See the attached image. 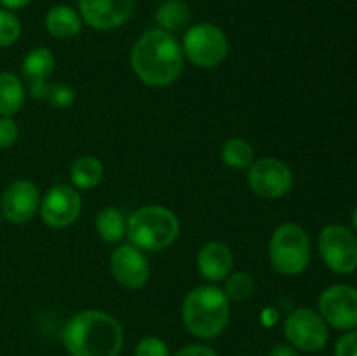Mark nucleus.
Returning <instances> with one entry per match:
<instances>
[{
    "instance_id": "nucleus-1",
    "label": "nucleus",
    "mask_w": 357,
    "mask_h": 356,
    "mask_svg": "<svg viewBox=\"0 0 357 356\" xmlns=\"http://www.w3.org/2000/svg\"><path fill=\"white\" fill-rule=\"evenodd\" d=\"M131 68L145 86L167 87L180 79L185 56L174 34L160 28L145 30L131 49Z\"/></svg>"
},
{
    "instance_id": "nucleus-2",
    "label": "nucleus",
    "mask_w": 357,
    "mask_h": 356,
    "mask_svg": "<svg viewBox=\"0 0 357 356\" xmlns=\"http://www.w3.org/2000/svg\"><path fill=\"white\" fill-rule=\"evenodd\" d=\"M61 342L70 356H119L124 348V330L112 314L87 309L66 321Z\"/></svg>"
},
{
    "instance_id": "nucleus-3",
    "label": "nucleus",
    "mask_w": 357,
    "mask_h": 356,
    "mask_svg": "<svg viewBox=\"0 0 357 356\" xmlns=\"http://www.w3.org/2000/svg\"><path fill=\"white\" fill-rule=\"evenodd\" d=\"M185 328L197 339H215L230 321V300L222 288L201 285L190 290L181 304Z\"/></svg>"
},
{
    "instance_id": "nucleus-4",
    "label": "nucleus",
    "mask_w": 357,
    "mask_h": 356,
    "mask_svg": "<svg viewBox=\"0 0 357 356\" xmlns=\"http://www.w3.org/2000/svg\"><path fill=\"white\" fill-rule=\"evenodd\" d=\"M180 230L176 213L164 206L150 205L142 206L129 216L126 236L142 251H160L178 239Z\"/></svg>"
},
{
    "instance_id": "nucleus-5",
    "label": "nucleus",
    "mask_w": 357,
    "mask_h": 356,
    "mask_svg": "<svg viewBox=\"0 0 357 356\" xmlns=\"http://www.w3.org/2000/svg\"><path fill=\"white\" fill-rule=\"evenodd\" d=\"M312 257V244L302 225L286 222L274 230L268 243V260L272 269L282 276L303 272Z\"/></svg>"
},
{
    "instance_id": "nucleus-6",
    "label": "nucleus",
    "mask_w": 357,
    "mask_h": 356,
    "mask_svg": "<svg viewBox=\"0 0 357 356\" xmlns=\"http://www.w3.org/2000/svg\"><path fill=\"white\" fill-rule=\"evenodd\" d=\"M183 56L197 68H215L229 54V40L213 23H197L187 28L181 42Z\"/></svg>"
},
{
    "instance_id": "nucleus-7",
    "label": "nucleus",
    "mask_w": 357,
    "mask_h": 356,
    "mask_svg": "<svg viewBox=\"0 0 357 356\" xmlns=\"http://www.w3.org/2000/svg\"><path fill=\"white\" fill-rule=\"evenodd\" d=\"M284 335L289 346L298 351L316 353L328 344L330 328L319 313L309 307H298L286 316Z\"/></svg>"
},
{
    "instance_id": "nucleus-8",
    "label": "nucleus",
    "mask_w": 357,
    "mask_h": 356,
    "mask_svg": "<svg viewBox=\"0 0 357 356\" xmlns=\"http://www.w3.org/2000/svg\"><path fill=\"white\" fill-rule=\"evenodd\" d=\"M317 248L326 267L338 274L357 269V239L344 225H326L319 234Z\"/></svg>"
},
{
    "instance_id": "nucleus-9",
    "label": "nucleus",
    "mask_w": 357,
    "mask_h": 356,
    "mask_svg": "<svg viewBox=\"0 0 357 356\" xmlns=\"http://www.w3.org/2000/svg\"><path fill=\"white\" fill-rule=\"evenodd\" d=\"M248 185L264 199L284 198L293 187V171L275 157H261L248 168Z\"/></svg>"
},
{
    "instance_id": "nucleus-10",
    "label": "nucleus",
    "mask_w": 357,
    "mask_h": 356,
    "mask_svg": "<svg viewBox=\"0 0 357 356\" xmlns=\"http://www.w3.org/2000/svg\"><path fill=\"white\" fill-rule=\"evenodd\" d=\"M42 222L51 229H66L79 220L82 213L80 192L72 185H54L40 201Z\"/></svg>"
},
{
    "instance_id": "nucleus-11",
    "label": "nucleus",
    "mask_w": 357,
    "mask_h": 356,
    "mask_svg": "<svg viewBox=\"0 0 357 356\" xmlns=\"http://www.w3.org/2000/svg\"><path fill=\"white\" fill-rule=\"evenodd\" d=\"M319 314L328 325L338 330L357 327V288L351 285H331L317 300Z\"/></svg>"
},
{
    "instance_id": "nucleus-12",
    "label": "nucleus",
    "mask_w": 357,
    "mask_h": 356,
    "mask_svg": "<svg viewBox=\"0 0 357 356\" xmlns=\"http://www.w3.org/2000/svg\"><path fill=\"white\" fill-rule=\"evenodd\" d=\"M42 195L37 185L31 180H14L6 187L0 198V209L7 222L23 225L35 218L40 208Z\"/></svg>"
},
{
    "instance_id": "nucleus-13",
    "label": "nucleus",
    "mask_w": 357,
    "mask_h": 356,
    "mask_svg": "<svg viewBox=\"0 0 357 356\" xmlns=\"http://www.w3.org/2000/svg\"><path fill=\"white\" fill-rule=\"evenodd\" d=\"M136 0H79V14L87 27L115 30L131 20Z\"/></svg>"
},
{
    "instance_id": "nucleus-14",
    "label": "nucleus",
    "mask_w": 357,
    "mask_h": 356,
    "mask_svg": "<svg viewBox=\"0 0 357 356\" xmlns=\"http://www.w3.org/2000/svg\"><path fill=\"white\" fill-rule=\"evenodd\" d=\"M110 271L115 281L128 290H139L149 283L150 267L145 253L135 244H119L110 255Z\"/></svg>"
},
{
    "instance_id": "nucleus-15",
    "label": "nucleus",
    "mask_w": 357,
    "mask_h": 356,
    "mask_svg": "<svg viewBox=\"0 0 357 356\" xmlns=\"http://www.w3.org/2000/svg\"><path fill=\"white\" fill-rule=\"evenodd\" d=\"M197 269L208 281H225L234 269V253L229 244L222 241H209L202 244L197 253Z\"/></svg>"
},
{
    "instance_id": "nucleus-16",
    "label": "nucleus",
    "mask_w": 357,
    "mask_h": 356,
    "mask_svg": "<svg viewBox=\"0 0 357 356\" xmlns=\"http://www.w3.org/2000/svg\"><path fill=\"white\" fill-rule=\"evenodd\" d=\"M56 58L47 47H35L24 56L23 59V77L28 84V91L35 100H40L44 94L47 80L51 73L54 72Z\"/></svg>"
},
{
    "instance_id": "nucleus-17",
    "label": "nucleus",
    "mask_w": 357,
    "mask_h": 356,
    "mask_svg": "<svg viewBox=\"0 0 357 356\" xmlns=\"http://www.w3.org/2000/svg\"><path fill=\"white\" fill-rule=\"evenodd\" d=\"M45 30L49 35H52L58 40H68V38L77 37L82 30V17H80L79 10H75L70 6H59L51 7L44 17Z\"/></svg>"
},
{
    "instance_id": "nucleus-18",
    "label": "nucleus",
    "mask_w": 357,
    "mask_h": 356,
    "mask_svg": "<svg viewBox=\"0 0 357 356\" xmlns=\"http://www.w3.org/2000/svg\"><path fill=\"white\" fill-rule=\"evenodd\" d=\"M105 177V166L98 157L82 156L70 168V180L77 191H89L98 187Z\"/></svg>"
},
{
    "instance_id": "nucleus-19",
    "label": "nucleus",
    "mask_w": 357,
    "mask_h": 356,
    "mask_svg": "<svg viewBox=\"0 0 357 356\" xmlns=\"http://www.w3.org/2000/svg\"><path fill=\"white\" fill-rule=\"evenodd\" d=\"M24 105V84L16 73L0 72V117H13Z\"/></svg>"
},
{
    "instance_id": "nucleus-20",
    "label": "nucleus",
    "mask_w": 357,
    "mask_h": 356,
    "mask_svg": "<svg viewBox=\"0 0 357 356\" xmlns=\"http://www.w3.org/2000/svg\"><path fill=\"white\" fill-rule=\"evenodd\" d=\"M157 28L164 31H181L190 23V7L185 0H164L155 10Z\"/></svg>"
},
{
    "instance_id": "nucleus-21",
    "label": "nucleus",
    "mask_w": 357,
    "mask_h": 356,
    "mask_svg": "<svg viewBox=\"0 0 357 356\" xmlns=\"http://www.w3.org/2000/svg\"><path fill=\"white\" fill-rule=\"evenodd\" d=\"M94 227H96L98 236L108 244L121 243L128 234V220L122 215L121 209L114 206H107L98 213Z\"/></svg>"
},
{
    "instance_id": "nucleus-22",
    "label": "nucleus",
    "mask_w": 357,
    "mask_h": 356,
    "mask_svg": "<svg viewBox=\"0 0 357 356\" xmlns=\"http://www.w3.org/2000/svg\"><path fill=\"white\" fill-rule=\"evenodd\" d=\"M222 161L227 168L236 171H244L255 163V150L250 142L243 138H229L222 145Z\"/></svg>"
},
{
    "instance_id": "nucleus-23",
    "label": "nucleus",
    "mask_w": 357,
    "mask_h": 356,
    "mask_svg": "<svg viewBox=\"0 0 357 356\" xmlns=\"http://www.w3.org/2000/svg\"><path fill=\"white\" fill-rule=\"evenodd\" d=\"M225 295L229 297L230 302H243L248 300L255 292V279L250 272H230L225 279Z\"/></svg>"
},
{
    "instance_id": "nucleus-24",
    "label": "nucleus",
    "mask_w": 357,
    "mask_h": 356,
    "mask_svg": "<svg viewBox=\"0 0 357 356\" xmlns=\"http://www.w3.org/2000/svg\"><path fill=\"white\" fill-rule=\"evenodd\" d=\"M40 100L56 110H65V108L72 107L73 101H75V91L65 82H52L45 86Z\"/></svg>"
},
{
    "instance_id": "nucleus-25",
    "label": "nucleus",
    "mask_w": 357,
    "mask_h": 356,
    "mask_svg": "<svg viewBox=\"0 0 357 356\" xmlns=\"http://www.w3.org/2000/svg\"><path fill=\"white\" fill-rule=\"evenodd\" d=\"M21 35V21L13 10L0 7V49L9 47L17 42Z\"/></svg>"
},
{
    "instance_id": "nucleus-26",
    "label": "nucleus",
    "mask_w": 357,
    "mask_h": 356,
    "mask_svg": "<svg viewBox=\"0 0 357 356\" xmlns=\"http://www.w3.org/2000/svg\"><path fill=\"white\" fill-rule=\"evenodd\" d=\"M135 356H169V348L159 337H143L136 344Z\"/></svg>"
},
{
    "instance_id": "nucleus-27",
    "label": "nucleus",
    "mask_w": 357,
    "mask_h": 356,
    "mask_svg": "<svg viewBox=\"0 0 357 356\" xmlns=\"http://www.w3.org/2000/svg\"><path fill=\"white\" fill-rule=\"evenodd\" d=\"M20 128L13 117H0V150L10 149L17 142Z\"/></svg>"
},
{
    "instance_id": "nucleus-28",
    "label": "nucleus",
    "mask_w": 357,
    "mask_h": 356,
    "mask_svg": "<svg viewBox=\"0 0 357 356\" xmlns=\"http://www.w3.org/2000/svg\"><path fill=\"white\" fill-rule=\"evenodd\" d=\"M335 356H357V330L342 335L335 346Z\"/></svg>"
},
{
    "instance_id": "nucleus-29",
    "label": "nucleus",
    "mask_w": 357,
    "mask_h": 356,
    "mask_svg": "<svg viewBox=\"0 0 357 356\" xmlns=\"http://www.w3.org/2000/svg\"><path fill=\"white\" fill-rule=\"evenodd\" d=\"M174 356H218L216 351L209 346L204 344H188L181 348L180 351L174 353Z\"/></svg>"
},
{
    "instance_id": "nucleus-30",
    "label": "nucleus",
    "mask_w": 357,
    "mask_h": 356,
    "mask_svg": "<svg viewBox=\"0 0 357 356\" xmlns=\"http://www.w3.org/2000/svg\"><path fill=\"white\" fill-rule=\"evenodd\" d=\"M268 356H298L296 349L289 344H275L268 351Z\"/></svg>"
},
{
    "instance_id": "nucleus-31",
    "label": "nucleus",
    "mask_w": 357,
    "mask_h": 356,
    "mask_svg": "<svg viewBox=\"0 0 357 356\" xmlns=\"http://www.w3.org/2000/svg\"><path fill=\"white\" fill-rule=\"evenodd\" d=\"M31 3V0H0V6L7 10H17Z\"/></svg>"
},
{
    "instance_id": "nucleus-32",
    "label": "nucleus",
    "mask_w": 357,
    "mask_h": 356,
    "mask_svg": "<svg viewBox=\"0 0 357 356\" xmlns=\"http://www.w3.org/2000/svg\"><path fill=\"white\" fill-rule=\"evenodd\" d=\"M352 223H354V229L357 230V206H356L354 213H352Z\"/></svg>"
}]
</instances>
